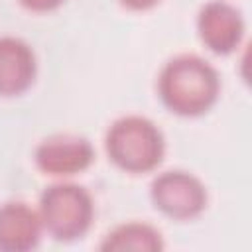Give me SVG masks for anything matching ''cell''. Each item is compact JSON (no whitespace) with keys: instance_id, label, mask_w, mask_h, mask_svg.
Returning a JSON list of instances; mask_svg holds the SVG:
<instances>
[{"instance_id":"6da1fadb","label":"cell","mask_w":252,"mask_h":252,"mask_svg":"<svg viewBox=\"0 0 252 252\" xmlns=\"http://www.w3.org/2000/svg\"><path fill=\"white\" fill-rule=\"evenodd\" d=\"M158 91L171 112L199 116L217 102L220 79L207 59L195 53H181L163 65L158 77Z\"/></svg>"},{"instance_id":"7a4b0ae2","label":"cell","mask_w":252,"mask_h":252,"mask_svg":"<svg viewBox=\"0 0 252 252\" xmlns=\"http://www.w3.org/2000/svg\"><path fill=\"white\" fill-rule=\"evenodd\" d=\"M108 158L128 173H146L159 165L165 154L163 132L146 116L126 114L116 118L104 138Z\"/></svg>"},{"instance_id":"3957f363","label":"cell","mask_w":252,"mask_h":252,"mask_svg":"<svg viewBox=\"0 0 252 252\" xmlns=\"http://www.w3.org/2000/svg\"><path fill=\"white\" fill-rule=\"evenodd\" d=\"M37 211L43 228L55 240L63 242L85 236L94 217L91 193L71 181H59L49 185L39 197Z\"/></svg>"},{"instance_id":"277c9868","label":"cell","mask_w":252,"mask_h":252,"mask_svg":"<svg viewBox=\"0 0 252 252\" xmlns=\"http://www.w3.org/2000/svg\"><path fill=\"white\" fill-rule=\"evenodd\" d=\"M150 195L156 209L175 220L195 219L207 207V189L203 181L183 169L159 173L150 185Z\"/></svg>"},{"instance_id":"5b68a950","label":"cell","mask_w":252,"mask_h":252,"mask_svg":"<svg viewBox=\"0 0 252 252\" xmlns=\"http://www.w3.org/2000/svg\"><path fill=\"white\" fill-rule=\"evenodd\" d=\"M94 159L93 144L77 134H55L35 148V163L47 175L67 177L85 171Z\"/></svg>"},{"instance_id":"8992f818","label":"cell","mask_w":252,"mask_h":252,"mask_svg":"<svg viewBox=\"0 0 252 252\" xmlns=\"http://www.w3.org/2000/svg\"><path fill=\"white\" fill-rule=\"evenodd\" d=\"M197 30L201 41L219 55L234 51L244 35L242 14L224 0L207 2L197 16Z\"/></svg>"},{"instance_id":"52a82bcc","label":"cell","mask_w":252,"mask_h":252,"mask_svg":"<svg viewBox=\"0 0 252 252\" xmlns=\"http://www.w3.org/2000/svg\"><path fill=\"white\" fill-rule=\"evenodd\" d=\"M43 222L39 211L24 201H8L0 205V250L28 252L37 246Z\"/></svg>"},{"instance_id":"ba28073f","label":"cell","mask_w":252,"mask_h":252,"mask_svg":"<svg viewBox=\"0 0 252 252\" xmlns=\"http://www.w3.org/2000/svg\"><path fill=\"white\" fill-rule=\"evenodd\" d=\"M37 63L33 49L20 37H0V94L14 96L28 91L35 79Z\"/></svg>"},{"instance_id":"9c48e42d","label":"cell","mask_w":252,"mask_h":252,"mask_svg":"<svg viewBox=\"0 0 252 252\" xmlns=\"http://www.w3.org/2000/svg\"><path fill=\"white\" fill-rule=\"evenodd\" d=\"M102 250H142V252H156L163 248L161 232L148 224V222H124L112 228L102 244Z\"/></svg>"},{"instance_id":"30bf717a","label":"cell","mask_w":252,"mask_h":252,"mask_svg":"<svg viewBox=\"0 0 252 252\" xmlns=\"http://www.w3.org/2000/svg\"><path fill=\"white\" fill-rule=\"evenodd\" d=\"M20 2L28 10H33V12H49V10L59 8L65 0H20Z\"/></svg>"},{"instance_id":"8fae6325","label":"cell","mask_w":252,"mask_h":252,"mask_svg":"<svg viewBox=\"0 0 252 252\" xmlns=\"http://www.w3.org/2000/svg\"><path fill=\"white\" fill-rule=\"evenodd\" d=\"M126 8H130V10H150V8H154L159 0H120Z\"/></svg>"}]
</instances>
